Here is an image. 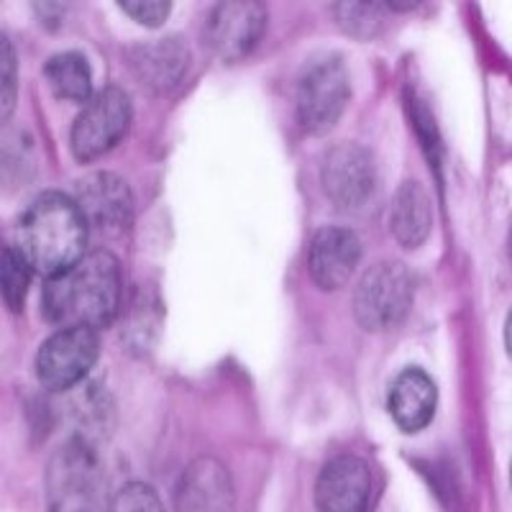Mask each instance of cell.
<instances>
[{
    "instance_id": "13",
    "label": "cell",
    "mask_w": 512,
    "mask_h": 512,
    "mask_svg": "<svg viewBox=\"0 0 512 512\" xmlns=\"http://www.w3.org/2000/svg\"><path fill=\"white\" fill-rule=\"evenodd\" d=\"M372 495V472L367 461L354 454L333 456L315 479L313 500L323 512L367 510Z\"/></svg>"
},
{
    "instance_id": "22",
    "label": "cell",
    "mask_w": 512,
    "mask_h": 512,
    "mask_svg": "<svg viewBox=\"0 0 512 512\" xmlns=\"http://www.w3.org/2000/svg\"><path fill=\"white\" fill-rule=\"evenodd\" d=\"M34 172L36 154L29 131L26 128L6 131V139H3V180H6V187H18L34 180Z\"/></svg>"
},
{
    "instance_id": "3",
    "label": "cell",
    "mask_w": 512,
    "mask_h": 512,
    "mask_svg": "<svg viewBox=\"0 0 512 512\" xmlns=\"http://www.w3.org/2000/svg\"><path fill=\"white\" fill-rule=\"evenodd\" d=\"M351 100L349 64L338 52H318L295 80V121L308 136L331 134Z\"/></svg>"
},
{
    "instance_id": "21",
    "label": "cell",
    "mask_w": 512,
    "mask_h": 512,
    "mask_svg": "<svg viewBox=\"0 0 512 512\" xmlns=\"http://www.w3.org/2000/svg\"><path fill=\"white\" fill-rule=\"evenodd\" d=\"M162 318L164 310L157 292H141L126 326V341L131 344V351H141L144 346L152 349L157 344V336L162 331Z\"/></svg>"
},
{
    "instance_id": "6",
    "label": "cell",
    "mask_w": 512,
    "mask_h": 512,
    "mask_svg": "<svg viewBox=\"0 0 512 512\" xmlns=\"http://www.w3.org/2000/svg\"><path fill=\"white\" fill-rule=\"evenodd\" d=\"M134 121L131 98L116 85H108L82 105L70 131V152L75 162L93 164L111 154Z\"/></svg>"
},
{
    "instance_id": "14",
    "label": "cell",
    "mask_w": 512,
    "mask_h": 512,
    "mask_svg": "<svg viewBox=\"0 0 512 512\" xmlns=\"http://www.w3.org/2000/svg\"><path fill=\"white\" fill-rule=\"evenodd\" d=\"M175 507L182 512H226L236 507V489L226 466L218 459H195L187 464L175 489Z\"/></svg>"
},
{
    "instance_id": "17",
    "label": "cell",
    "mask_w": 512,
    "mask_h": 512,
    "mask_svg": "<svg viewBox=\"0 0 512 512\" xmlns=\"http://www.w3.org/2000/svg\"><path fill=\"white\" fill-rule=\"evenodd\" d=\"M390 231L402 249L415 251L433 231V203L418 180H405L397 187L390 208Z\"/></svg>"
},
{
    "instance_id": "27",
    "label": "cell",
    "mask_w": 512,
    "mask_h": 512,
    "mask_svg": "<svg viewBox=\"0 0 512 512\" xmlns=\"http://www.w3.org/2000/svg\"><path fill=\"white\" fill-rule=\"evenodd\" d=\"M62 8L64 6H59V3H34V11H36V16H39V21L41 24H44V29L49 31V34H52V31H57V21H59V16H62Z\"/></svg>"
},
{
    "instance_id": "28",
    "label": "cell",
    "mask_w": 512,
    "mask_h": 512,
    "mask_svg": "<svg viewBox=\"0 0 512 512\" xmlns=\"http://www.w3.org/2000/svg\"><path fill=\"white\" fill-rule=\"evenodd\" d=\"M510 349H512V320H510V315H507L505 318V351L507 354H510Z\"/></svg>"
},
{
    "instance_id": "5",
    "label": "cell",
    "mask_w": 512,
    "mask_h": 512,
    "mask_svg": "<svg viewBox=\"0 0 512 512\" xmlns=\"http://www.w3.org/2000/svg\"><path fill=\"white\" fill-rule=\"evenodd\" d=\"M415 303V274L408 264L387 259L361 274L351 310L367 333H390L408 320Z\"/></svg>"
},
{
    "instance_id": "19",
    "label": "cell",
    "mask_w": 512,
    "mask_h": 512,
    "mask_svg": "<svg viewBox=\"0 0 512 512\" xmlns=\"http://www.w3.org/2000/svg\"><path fill=\"white\" fill-rule=\"evenodd\" d=\"M333 21L338 29L344 31L349 39L369 41L377 39L384 29H387V18H390V8L387 3H333Z\"/></svg>"
},
{
    "instance_id": "16",
    "label": "cell",
    "mask_w": 512,
    "mask_h": 512,
    "mask_svg": "<svg viewBox=\"0 0 512 512\" xmlns=\"http://www.w3.org/2000/svg\"><path fill=\"white\" fill-rule=\"evenodd\" d=\"M62 395V415L64 420H70L75 436L105 441L116 431V400L105 390L103 382L82 379Z\"/></svg>"
},
{
    "instance_id": "1",
    "label": "cell",
    "mask_w": 512,
    "mask_h": 512,
    "mask_svg": "<svg viewBox=\"0 0 512 512\" xmlns=\"http://www.w3.org/2000/svg\"><path fill=\"white\" fill-rule=\"evenodd\" d=\"M121 305V264L105 249H93L41 287V313L59 328H108Z\"/></svg>"
},
{
    "instance_id": "20",
    "label": "cell",
    "mask_w": 512,
    "mask_h": 512,
    "mask_svg": "<svg viewBox=\"0 0 512 512\" xmlns=\"http://www.w3.org/2000/svg\"><path fill=\"white\" fill-rule=\"evenodd\" d=\"M31 277H34V267L29 259L16 246H6L0 256V287H3V303L13 315L24 313Z\"/></svg>"
},
{
    "instance_id": "15",
    "label": "cell",
    "mask_w": 512,
    "mask_h": 512,
    "mask_svg": "<svg viewBox=\"0 0 512 512\" xmlns=\"http://www.w3.org/2000/svg\"><path fill=\"white\" fill-rule=\"evenodd\" d=\"M438 410V387L420 367H405L387 387V413L402 433L425 431Z\"/></svg>"
},
{
    "instance_id": "2",
    "label": "cell",
    "mask_w": 512,
    "mask_h": 512,
    "mask_svg": "<svg viewBox=\"0 0 512 512\" xmlns=\"http://www.w3.org/2000/svg\"><path fill=\"white\" fill-rule=\"evenodd\" d=\"M16 249L34 272L52 274L70 269L88 254L90 226L72 195L47 190L36 195L16 223Z\"/></svg>"
},
{
    "instance_id": "23",
    "label": "cell",
    "mask_w": 512,
    "mask_h": 512,
    "mask_svg": "<svg viewBox=\"0 0 512 512\" xmlns=\"http://www.w3.org/2000/svg\"><path fill=\"white\" fill-rule=\"evenodd\" d=\"M408 111H410V121L415 126V134H418V141L423 144L425 157L431 162L433 172H441V159H443V144H441V131H438V123L433 118L431 108L425 103L423 98L418 95H408Z\"/></svg>"
},
{
    "instance_id": "11",
    "label": "cell",
    "mask_w": 512,
    "mask_h": 512,
    "mask_svg": "<svg viewBox=\"0 0 512 512\" xmlns=\"http://www.w3.org/2000/svg\"><path fill=\"white\" fill-rule=\"evenodd\" d=\"M123 59L141 88L149 95L162 98V95L175 93L185 80L187 67H190V44L180 34L157 36V39L131 44Z\"/></svg>"
},
{
    "instance_id": "4",
    "label": "cell",
    "mask_w": 512,
    "mask_h": 512,
    "mask_svg": "<svg viewBox=\"0 0 512 512\" xmlns=\"http://www.w3.org/2000/svg\"><path fill=\"white\" fill-rule=\"evenodd\" d=\"M47 502L49 510L57 512L103 510L108 489L95 441L72 433L70 441L54 451L47 466Z\"/></svg>"
},
{
    "instance_id": "8",
    "label": "cell",
    "mask_w": 512,
    "mask_h": 512,
    "mask_svg": "<svg viewBox=\"0 0 512 512\" xmlns=\"http://www.w3.org/2000/svg\"><path fill=\"white\" fill-rule=\"evenodd\" d=\"M320 185L341 213H356L377 192V162L367 146L356 141L333 144L320 164Z\"/></svg>"
},
{
    "instance_id": "24",
    "label": "cell",
    "mask_w": 512,
    "mask_h": 512,
    "mask_svg": "<svg viewBox=\"0 0 512 512\" xmlns=\"http://www.w3.org/2000/svg\"><path fill=\"white\" fill-rule=\"evenodd\" d=\"M0 44H3V52H0V70H3V75H0V80H3V85H0V118H3V123H8L11 121L13 108H16L18 59L16 49L8 41V36H3Z\"/></svg>"
},
{
    "instance_id": "26",
    "label": "cell",
    "mask_w": 512,
    "mask_h": 512,
    "mask_svg": "<svg viewBox=\"0 0 512 512\" xmlns=\"http://www.w3.org/2000/svg\"><path fill=\"white\" fill-rule=\"evenodd\" d=\"M118 6L123 8L128 18H134L136 24L146 26V29H159L172 13V3L169 0H121Z\"/></svg>"
},
{
    "instance_id": "9",
    "label": "cell",
    "mask_w": 512,
    "mask_h": 512,
    "mask_svg": "<svg viewBox=\"0 0 512 512\" xmlns=\"http://www.w3.org/2000/svg\"><path fill=\"white\" fill-rule=\"evenodd\" d=\"M269 13L256 0H226L210 8L203 26V44L213 57L233 64L249 57L267 31Z\"/></svg>"
},
{
    "instance_id": "10",
    "label": "cell",
    "mask_w": 512,
    "mask_h": 512,
    "mask_svg": "<svg viewBox=\"0 0 512 512\" xmlns=\"http://www.w3.org/2000/svg\"><path fill=\"white\" fill-rule=\"evenodd\" d=\"M72 198L80 205L90 231H98L100 236L121 239L134 228V190L123 177L111 175V172H93L77 180Z\"/></svg>"
},
{
    "instance_id": "25",
    "label": "cell",
    "mask_w": 512,
    "mask_h": 512,
    "mask_svg": "<svg viewBox=\"0 0 512 512\" xmlns=\"http://www.w3.org/2000/svg\"><path fill=\"white\" fill-rule=\"evenodd\" d=\"M111 510L116 512H159L162 510V502L159 495L146 482L139 479H131V482L123 484L111 500Z\"/></svg>"
},
{
    "instance_id": "18",
    "label": "cell",
    "mask_w": 512,
    "mask_h": 512,
    "mask_svg": "<svg viewBox=\"0 0 512 512\" xmlns=\"http://www.w3.org/2000/svg\"><path fill=\"white\" fill-rule=\"evenodd\" d=\"M44 77L54 98L67 103H88L93 98V67L90 59L77 49L59 52L44 62Z\"/></svg>"
},
{
    "instance_id": "12",
    "label": "cell",
    "mask_w": 512,
    "mask_h": 512,
    "mask_svg": "<svg viewBox=\"0 0 512 512\" xmlns=\"http://www.w3.org/2000/svg\"><path fill=\"white\" fill-rule=\"evenodd\" d=\"M359 262L361 241L351 228L323 226L313 233L308 249V272L318 290H344Z\"/></svg>"
},
{
    "instance_id": "7",
    "label": "cell",
    "mask_w": 512,
    "mask_h": 512,
    "mask_svg": "<svg viewBox=\"0 0 512 512\" xmlns=\"http://www.w3.org/2000/svg\"><path fill=\"white\" fill-rule=\"evenodd\" d=\"M100 354L98 331L93 328H59L36 351L34 372L49 395H62L88 379Z\"/></svg>"
}]
</instances>
